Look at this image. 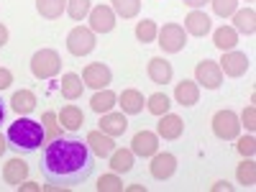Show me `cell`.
<instances>
[{"label":"cell","mask_w":256,"mask_h":192,"mask_svg":"<svg viewBox=\"0 0 256 192\" xmlns=\"http://www.w3.org/2000/svg\"><path fill=\"white\" fill-rule=\"evenodd\" d=\"M41 172H44L49 184L72 190L77 184H84L92 177V172H95V154L90 152L88 141H82L74 134L56 136L44 148Z\"/></svg>","instance_id":"obj_1"},{"label":"cell","mask_w":256,"mask_h":192,"mask_svg":"<svg viewBox=\"0 0 256 192\" xmlns=\"http://www.w3.org/2000/svg\"><path fill=\"white\" fill-rule=\"evenodd\" d=\"M8 146L18 154H31L38 152L41 144L46 141V131H44V123L34 120L28 116H18V120H13L6 131Z\"/></svg>","instance_id":"obj_2"},{"label":"cell","mask_w":256,"mask_h":192,"mask_svg":"<svg viewBox=\"0 0 256 192\" xmlns=\"http://www.w3.org/2000/svg\"><path fill=\"white\" fill-rule=\"evenodd\" d=\"M62 72V56L54 49H38L31 56V74L36 80H52Z\"/></svg>","instance_id":"obj_3"},{"label":"cell","mask_w":256,"mask_h":192,"mask_svg":"<svg viewBox=\"0 0 256 192\" xmlns=\"http://www.w3.org/2000/svg\"><path fill=\"white\" fill-rule=\"evenodd\" d=\"M95 46H98V41H95V34L90 31V26H74L67 34V52L72 56H88L95 52Z\"/></svg>","instance_id":"obj_4"},{"label":"cell","mask_w":256,"mask_h":192,"mask_svg":"<svg viewBox=\"0 0 256 192\" xmlns=\"http://www.w3.org/2000/svg\"><path fill=\"white\" fill-rule=\"evenodd\" d=\"M212 134H216L220 141H236L241 136V120L233 110H218L212 116Z\"/></svg>","instance_id":"obj_5"},{"label":"cell","mask_w":256,"mask_h":192,"mask_svg":"<svg viewBox=\"0 0 256 192\" xmlns=\"http://www.w3.org/2000/svg\"><path fill=\"white\" fill-rule=\"evenodd\" d=\"M156 44L162 46L164 54H177L187 44V31L180 24H164L156 34Z\"/></svg>","instance_id":"obj_6"},{"label":"cell","mask_w":256,"mask_h":192,"mask_svg":"<svg viewBox=\"0 0 256 192\" xmlns=\"http://www.w3.org/2000/svg\"><path fill=\"white\" fill-rule=\"evenodd\" d=\"M195 82L205 90H218L223 84V72H220V64L212 62V59H202L198 62L195 67Z\"/></svg>","instance_id":"obj_7"},{"label":"cell","mask_w":256,"mask_h":192,"mask_svg":"<svg viewBox=\"0 0 256 192\" xmlns=\"http://www.w3.org/2000/svg\"><path fill=\"white\" fill-rule=\"evenodd\" d=\"M82 82H84V88H90V90H102L113 82V72H110L108 64L90 62L88 67L82 70Z\"/></svg>","instance_id":"obj_8"},{"label":"cell","mask_w":256,"mask_h":192,"mask_svg":"<svg viewBox=\"0 0 256 192\" xmlns=\"http://www.w3.org/2000/svg\"><path fill=\"white\" fill-rule=\"evenodd\" d=\"M218 64H220L223 77H244V74L251 70V59H248L244 52H236V49L223 52V56H220Z\"/></svg>","instance_id":"obj_9"},{"label":"cell","mask_w":256,"mask_h":192,"mask_svg":"<svg viewBox=\"0 0 256 192\" xmlns=\"http://www.w3.org/2000/svg\"><path fill=\"white\" fill-rule=\"evenodd\" d=\"M116 13H113V8L110 6H95L92 10H90V16H88V20H90V31L92 34H110L113 28H116Z\"/></svg>","instance_id":"obj_10"},{"label":"cell","mask_w":256,"mask_h":192,"mask_svg":"<svg viewBox=\"0 0 256 192\" xmlns=\"http://www.w3.org/2000/svg\"><path fill=\"white\" fill-rule=\"evenodd\" d=\"M148 172H152V177L159 180V182L169 180L177 172V156L169 154V152H156L152 156V164H148Z\"/></svg>","instance_id":"obj_11"},{"label":"cell","mask_w":256,"mask_h":192,"mask_svg":"<svg viewBox=\"0 0 256 192\" xmlns=\"http://www.w3.org/2000/svg\"><path fill=\"white\" fill-rule=\"evenodd\" d=\"M184 134V120L174 113H164L159 116V123H156V136L164 138V141H177L182 138Z\"/></svg>","instance_id":"obj_12"},{"label":"cell","mask_w":256,"mask_h":192,"mask_svg":"<svg viewBox=\"0 0 256 192\" xmlns=\"http://www.w3.org/2000/svg\"><path fill=\"white\" fill-rule=\"evenodd\" d=\"M131 152L141 159H152L159 152V136L152 134V131H138L131 138Z\"/></svg>","instance_id":"obj_13"},{"label":"cell","mask_w":256,"mask_h":192,"mask_svg":"<svg viewBox=\"0 0 256 192\" xmlns=\"http://www.w3.org/2000/svg\"><path fill=\"white\" fill-rule=\"evenodd\" d=\"M190 36H198V38H202V36H208L210 34V28H212V20H210V16L205 13V10H200V8H195V10H190L187 16H184V26H182Z\"/></svg>","instance_id":"obj_14"},{"label":"cell","mask_w":256,"mask_h":192,"mask_svg":"<svg viewBox=\"0 0 256 192\" xmlns=\"http://www.w3.org/2000/svg\"><path fill=\"white\" fill-rule=\"evenodd\" d=\"M146 74H148V80H152L154 84H166V82H172L174 70H172V64H169L164 56H152L148 64H146Z\"/></svg>","instance_id":"obj_15"},{"label":"cell","mask_w":256,"mask_h":192,"mask_svg":"<svg viewBox=\"0 0 256 192\" xmlns=\"http://www.w3.org/2000/svg\"><path fill=\"white\" fill-rule=\"evenodd\" d=\"M144 102H146V98H144V92L141 90H136V88H128V90H123L120 95H118V108H120V113H126V116H138L141 110H144Z\"/></svg>","instance_id":"obj_16"},{"label":"cell","mask_w":256,"mask_h":192,"mask_svg":"<svg viewBox=\"0 0 256 192\" xmlns=\"http://www.w3.org/2000/svg\"><path fill=\"white\" fill-rule=\"evenodd\" d=\"M84 141H88L90 152H92L95 156H102V159H108V156L113 154V148H116V138L108 136V134H102L100 128H98V131H90Z\"/></svg>","instance_id":"obj_17"},{"label":"cell","mask_w":256,"mask_h":192,"mask_svg":"<svg viewBox=\"0 0 256 192\" xmlns=\"http://www.w3.org/2000/svg\"><path fill=\"white\" fill-rule=\"evenodd\" d=\"M174 100L182 105V108H192V105L200 102V84L195 80H182L174 88Z\"/></svg>","instance_id":"obj_18"},{"label":"cell","mask_w":256,"mask_h":192,"mask_svg":"<svg viewBox=\"0 0 256 192\" xmlns=\"http://www.w3.org/2000/svg\"><path fill=\"white\" fill-rule=\"evenodd\" d=\"M56 120L62 123L64 131L77 134L80 128L84 126V113H82V108H77V105H64V108L56 113Z\"/></svg>","instance_id":"obj_19"},{"label":"cell","mask_w":256,"mask_h":192,"mask_svg":"<svg viewBox=\"0 0 256 192\" xmlns=\"http://www.w3.org/2000/svg\"><path fill=\"white\" fill-rule=\"evenodd\" d=\"M126 128H128L126 113H113V110H110V113H102V118H100V131H102V134L118 138V136L126 134Z\"/></svg>","instance_id":"obj_20"},{"label":"cell","mask_w":256,"mask_h":192,"mask_svg":"<svg viewBox=\"0 0 256 192\" xmlns=\"http://www.w3.org/2000/svg\"><path fill=\"white\" fill-rule=\"evenodd\" d=\"M134 162H136V154L131 152V148H113V154L108 156V164L116 174H126L134 169Z\"/></svg>","instance_id":"obj_21"},{"label":"cell","mask_w":256,"mask_h":192,"mask_svg":"<svg viewBox=\"0 0 256 192\" xmlns=\"http://www.w3.org/2000/svg\"><path fill=\"white\" fill-rule=\"evenodd\" d=\"M26 177H28V164H26L24 159H10V162H6V166H3V182H6V184L18 187Z\"/></svg>","instance_id":"obj_22"},{"label":"cell","mask_w":256,"mask_h":192,"mask_svg":"<svg viewBox=\"0 0 256 192\" xmlns=\"http://www.w3.org/2000/svg\"><path fill=\"white\" fill-rule=\"evenodd\" d=\"M233 28L238 34H246V36H254L256 31V10L248 6V8H238L233 13Z\"/></svg>","instance_id":"obj_23"},{"label":"cell","mask_w":256,"mask_h":192,"mask_svg":"<svg viewBox=\"0 0 256 192\" xmlns=\"http://www.w3.org/2000/svg\"><path fill=\"white\" fill-rule=\"evenodd\" d=\"M59 90H62V95L67 98V100H80V98H82V92H84V82H82V77H80V74L67 72V74H62Z\"/></svg>","instance_id":"obj_24"},{"label":"cell","mask_w":256,"mask_h":192,"mask_svg":"<svg viewBox=\"0 0 256 192\" xmlns=\"http://www.w3.org/2000/svg\"><path fill=\"white\" fill-rule=\"evenodd\" d=\"M116 102H118V95L108 88H102V90H95V95L90 98V108L102 116V113H110L116 108Z\"/></svg>","instance_id":"obj_25"},{"label":"cell","mask_w":256,"mask_h":192,"mask_svg":"<svg viewBox=\"0 0 256 192\" xmlns=\"http://www.w3.org/2000/svg\"><path fill=\"white\" fill-rule=\"evenodd\" d=\"M36 95L31 92V90H18V92H13V98H10V108L18 113V116H31L34 110H36Z\"/></svg>","instance_id":"obj_26"},{"label":"cell","mask_w":256,"mask_h":192,"mask_svg":"<svg viewBox=\"0 0 256 192\" xmlns=\"http://www.w3.org/2000/svg\"><path fill=\"white\" fill-rule=\"evenodd\" d=\"M212 44H216L220 52H230L238 46V31L233 26H220L212 31Z\"/></svg>","instance_id":"obj_27"},{"label":"cell","mask_w":256,"mask_h":192,"mask_svg":"<svg viewBox=\"0 0 256 192\" xmlns=\"http://www.w3.org/2000/svg\"><path fill=\"white\" fill-rule=\"evenodd\" d=\"M36 10H38L41 18L56 20V18H62L64 10H67V0H36Z\"/></svg>","instance_id":"obj_28"},{"label":"cell","mask_w":256,"mask_h":192,"mask_svg":"<svg viewBox=\"0 0 256 192\" xmlns=\"http://www.w3.org/2000/svg\"><path fill=\"white\" fill-rule=\"evenodd\" d=\"M236 177H238V184H244V187H254L256 184V162H254V156H246L238 164Z\"/></svg>","instance_id":"obj_29"},{"label":"cell","mask_w":256,"mask_h":192,"mask_svg":"<svg viewBox=\"0 0 256 192\" xmlns=\"http://www.w3.org/2000/svg\"><path fill=\"white\" fill-rule=\"evenodd\" d=\"M146 108H148L152 116H164V113H169V108H172V100H169L166 92H154V95L146 98Z\"/></svg>","instance_id":"obj_30"},{"label":"cell","mask_w":256,"mask_h":192,"mask_svg":"<svg viewBox=\"0 0 256 192\" xmlns=\"http://www.w3.org/2000/svg\"><path fill=\"white\" fill-rule=\"evenodd\" d=\"M110 8L120 18H136L141 13V0H110Z\"/></svg>","instance_id":"obj_31"},{"label":"cell","mask_w":256,"mask_h":192,"mask_svg":"<svg viewBox=\"0 0 256 192\" xmlns=\"http://www.w3.org/2000/svg\"><path fill=\"white\" fill-rule=\"evenodd\" d=\"M156 34H159V26H156V20H138L136 24V38L141 41V44H152V41H156Z\"/></svg>","instance_id":"obj_32"},{"label":"cell","mask_w":256,"mask_h":192,"mask_svg":"<svg viewBox=\"0 0 256 192\" xmlns=\"http://www.w3.org/2000/svg\"><path fill=\"white\" fill-rule=\"evenodd\" d=\"M90 10H92V3L90 0H67V13L72 20H84L90 16Z\"/></svg>","instance_id":"obj_33"},{"label":"cell","mask_w":256,"mask_h":192,"mask_svg":"<svg viewBox=\"0 0 256 192\" xmlns=\"http://www.w3.org/2000/svg\"><path fill=\"white\" fill-rule=\"evenodd\" d=\"M95 187H98V192H123V182H120V177H118L116 172L102 174Z\"/></svg>","instance_id":"obj_34"},{"label":"cell","mask_w":256,"mask_h":192,"mask_svg":"<svg viewBox=\"0 0 256 192\" xmlns=\"http://www.w3.org/2000/svg\"><path fill=\"white\" fill-rule=\"evenodd\" d=\"M210 3H212L216 16H220V18H230L238 10V0H210Z\"/></svg>","instance_id":"obj_35"},{"label":"cell","mask_w":256,"mask_h":192,"mask_svg":"<svg viewBox=\"0 0 256 192\" xmlns=\"http://www.w3.org/2000/svg\"><path fill=\"white\" fill-rule=\"evenodd\" d=\"M236 152L246 159V156H254V152H256V138H254V134H248V136H244V138H238V144H236Z\"/></svg>","instance_id":"obj_36"},{"label":"cell","mask_w":256,"mask_h":192,"mask_svg":"<svg viewBox=\"0 0 256 192\" xmlns=\"http://www.w3.org/2000/svg\"><path fill=\"white\" fill-rule=\"evenodd\" d=\"M238 120H241V128H246L248 134H254V128H256V110H254V105H246Z\"/></svg>","instance_id":"obj_37"},{"label":"cell","mask_w":256,"mask_h":192,"mask_svg":"<svg viewBox=\"0 0 256 192\" xmlns=\"http://www.w3.org/2000/svg\"><path fill=\"white\" fill-rule=\"evenodd\" d=\"M41 123H44V131H49V134H54V138L56 136H62L59 134V123H56V113H44V116H41Z\"/></svg>","instance_id":"obj_38"},{"label":"cell","mask_w":256,"mask_h":192,"mask_svg":"<svg viewBox=\"0 0 256 192\" xmlns=\"http://www.w3.org/2000/svg\"><path fill=\"white\" fill-rule=\"evenodd\" d=\"M10 84H13V72H10V70H6V67H0V92L8 90Z\"/></svg>","instance_id":"obj_39"},{"label":"cell","mask_w":256,"mask_h":192,"mask_svg":"<svg viewBox=\"0 0 256 192\" xmlns=\"http://www.w3.org/2000/svg\"><path fill=\"white\" fill-rule=\"evenodd\" d=\"M18 190L20 192H41V184H36V182H28V180H24L18 184Z\"/></svg>","instance_id":"obj_40"},{"label":"cell","mask_w":256,"mask_h":192,"mask_svg":"<svg viewBox=\"0 0 256 192\" xmlns=\"http://www.w3.org/2000/svg\"><path fill=\"white\" fill-rule=\"evenodd\" d=\"M210 190H212V192H223V190H226V192H230V190H233V184H230L228 180H220V182H216V184H212Z\"/></svg>","instance_id":"obj_41"},{"label":"cell","mask_w":256,"mask_h":192,"mask_svg":"<svg viewBox=\"0 0 256 192\" xmlns=\"http://www.w3.org/2000/svg\"><path fill=\"white\" fill-rule=\"evenodd\" d=\"M205 3H210V0H184V6H190L192 10H195V8H202Z\"/></svg>","instance_id":"obj_42"},{"label":"cell","mask_w":256,"mask_h":192,"mask_svg":"<svg viewBox=\"0 0 256 192\" xmlns=\"http://www.w3.org/2000/svg\"><path fill=\"white\" fill-rule=\"evenodd\" d=\"M8 44V28L3 26V24H0V49H3Z\"/></svg>","instance_id":"obj_43"},{"label":"cell","mask_w":256,"mask_h":192,"mask_svg":"<svg viewBox=\"0 0 256 192\" xmlns=\"http://www.w3.org/2000/svg\"><path fill=\"white\" fill-rule=\"evenodd\" d=\"M6 152H8V138H6L3 134H0V156H3Z\"/></svg>","instance_id":"obj_44"},{"label":"cell","mask_w":256,"mask_h":192,"mask_svg":"<svg viewBox=\"0 0 256 192\" xmlns=\"http://www.w3.org/2000/svg\"><path fill=\"white\" fill-rule=\"evenodd\" d=\"M123 190H128V192H146L144 184H128V187H123Z\"/></svg>","instance_id":"obj_45"},{"label":"cell","mask_w":256,"mask_h":192,"mask_svg":"<svg viewBox=\"0 0 256 192\" xmlns=\"http://www.w3.org/2000/svg\"><path fill=\"white\" fill-rule=\"evenodd\" d=\"M0 123H6V100L0 98Z\"/></svg>","instance_id":"obj_46"},{"label":"cell","mask_w":256,"mask_h":192,"mask_svg":"<svg viewBox=\"0 0 256 192\" xmlns=\"http://www.w3.org/2000/svg\"><path fill=\"white\" fill-rule=\"evenodd\" d=\"M246 3H251V0H246Z\"/></svg>","instance_id":"obj_47"}]
</instances>
